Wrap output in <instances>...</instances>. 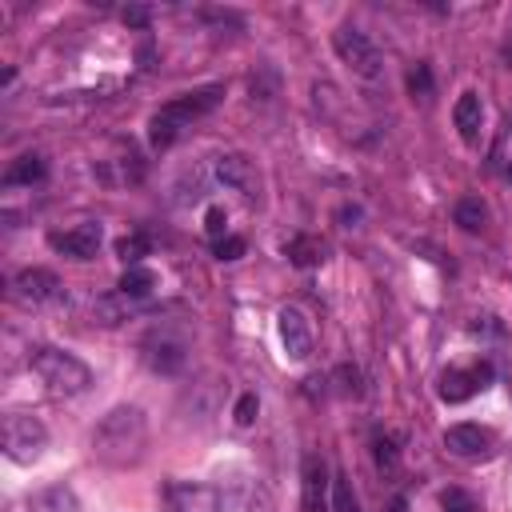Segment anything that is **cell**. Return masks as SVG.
<instances>
[{
	"instance_id": "603a6c76",
	"label": "cell",
	"mask_w": 512,
	"mask_h": 512,
	"mask_svg": "<svg viewBox=\"0 0 512 512\" xmlns=\"http://www.w3.org/2000/svg\"><path fill=\"white\" fill-rule=\"evenodd\" d=\"M488 168H512V124H504L500 128V136H496V144H492V152H488Z\"/></svg>"
},
{
	"instance_id": "8992f818",
	"label": "cell",
	"mask_w": 512,
	"mask_h": 512,
	"mask_svg": "<svg viewBox=\"0 0 512 512\" xmlns=\"http://www.w3.org/2000/svg\"><path fill=\"white\" fill-rule=\"evenodd\" d=\"M220 508L224 512H276V500L264 480L256 476H232L220 488Z\"/></svg>"
},
{
	"instance_id": "5b68a950",
	"label": "cell",
	"mask_w": 512,
	"mask_h": 512,
	"mask_svg": "<svg viewBox=\"0 0 512 512\" xmlns=\"http://www.w3.org/2000/svg\"><path fill=\"white\" fill-rule=\"evenodd\" d=\"M64 296V284L56 272L48 268H24L12 276V300L24 308H40V304H56Z\"/></svg>"
},
{
	"instance_id": "5bb4252c",
	"label": "cell",
	"mask_w": 512,
	"mask_h": 512,
	"mask_svg": "<svg viewBox=\"0 0 512 512\" xmlns=\"http://www.w3.org/2000/svg\"><path fill=\"white\" fill-rule=\"evenodd\" d=\"M100 236H104V228H100L96 220H84V224H76V228H68V232H52L48 244H52L56 252L72 256V260H92L96 248H100Z\"/></svg>"
},
{
	"instance_id": "ac0fdd59",
	"label": "cell",
	"mask_w": 512,
	"mask_h": 512,
	"mask_svg": "<svg viewBox=\"0 0 512 512\" xmlns=\"http://www.w3.org/2000/svg\"><path fill=\"white\" fill-rule=\"evenodd\" d=\"M44 172H48L44 156H36V152H24V156H16V160L8 164V172H4V184H8V188H20V184H36V180H44Z\"/></svg>"
},
{
	"instance_id": "30bf717a",
	"label": "cell",
	"mask_w": 512,
	"mask_h": 512,
	"mask_svg": "<svg viewBox=\"0 0 512 512\" xmlns=\"http://www.w3.org/2000/svg\"><path fill=\"white\" fill-rule=\"evenodd\" d=\"M212 172H216V180H220L224 188H232V192H240V196H256V192H260V172H256V164H252L248 156H240V152L216 156Z\"/></svg>"
},
{
	"instance_id": "7402d4cb",
	"label": "cell",
	"mask_w": 512,
	"mask_h": 512,
	"mask_svg": "<svg viewBox=\"0 0 512 512\" xmlns=\"http://www.w3.org/2000/svg\"><path fill=\"white\" fill-rule=\"evenodd\" d=\"M332 512H360L356 492H352V484H348V476H344V472H336V476H332Z\"/></svg>"
},
{
	"instance_id": "7c38bea8",
	"label": "cell",
	"mask_w": 512,
	"mask_h": 512,
	"mask_svg": "<svg viewBox=\"0 0 512 512\" xmlns=\"http://www.w3.org/2000/svg\"><path fill=\"white\" fill-rule=\"evenodd\" d=\"M444 448L460 460H488L492 456V432L480 424H452L444 432Z\"/></svg>"
},
{
	"instance_id": "1f68e13d",
	"label": "cell",
	"mask_w": 512,
	"mask_h": 512,
	"mask_svg": "<svg viewBox=\"0 0 512 512\" xmlns=\"http://www.w3.org/2000/svg\"><path fill=\"white\" fill-rule=\"evenodd\" d=\"M504 60H508V68H512V36H508V44H504Z\"/></svg>"
},
{
	"instance_id": "8fae6325",
	"label": "cell",
	"mask_w": 512,
	"mask_h": 512,
	"mask_svg": "<svg viewBox=\"0 0 512 512\" xmlns=\"http://www.w3.org/2000/svg\"><path fill=\"white\" fill-rule=\"evenodd\" d=\"M488 384H492V364L488 360L484 364H472V368H448L440 376V400L460 404V400H468L472 392H480Z\"/></svg>"
},
{
	"instance_id": "6da1fadb",
	"label": "cell",
	"mask_w": 512,
	"mask_h": 512,
	"mask_svg": "<svg viewBox=\"0 0 512 512\" xmlns=\"http://www.w3.org/2000/svg\"><path fill=\"white\" fill-rule=\"evenodd\" d=\"M148 440V420L136 404H116L92 432V452L104 460V464H128L140 456Z\"/></svg>"
},
{
	"instance_id": "4316f807",
	"label": "cell",
	"mask_w": 512,
	"mask_h": 512,
	"mask_svg": "<svg viewBox=\"0 0 512 512\" xmlns=\"http://www.w3.org/2000/svg\"><path fill=\"white\" fill-rule=\"evenodd\" d=\"M256 412H260V400H256V392H244V396L236 400V412H232V416H236V424H240V428H248V424L256 420Z\"/></svg>"
},
{
	"instance_id": "484cf974",
	"label": "cell",
	"mask_w": 512,
	"mask_h": 512,
	"mask_svg": "<svg viewBox=\"0 0 512 512\" xmlns=\"http://www.w3.org/2000/svg\"><path fill=\"white\" fill-rule=\"evenodd\" d=\"M212 252H216V260H240L244 256V236H220L212 244Z\"/></svg>"
},
{
	"instance_id": "f1b7e54d",
	"label": "cell",
	"mask_w": 512,
	"mask_h": 512,
	"mask_svg": "<svg viewBox=\"0 0 512 512\" xmlns=\"http://www.w3.org/2000/svg\"><path fill=\"white\" fill-rule=\"evenodd\" d=\"M376 464L380 468H396V448H392V440H384V436H376Z\"/></svg>"
},
{
	"instance_id": "52a82bcc",
	"label": "cell",
	"mask_w": 512,
	"mask_h": 512,
	"mask_svg": "<svg viewBox=\"0 0 512 512\" xmlns=\"http://www.w3.org/2000/svg\"><path fill=\"white\" fill-rule=\"evenodd\" d=\"M220 100H224V84H204V88H196V92H184V96L168 100L156 116H164L172 128H184L188 120H200L204 112H212Z\"/></svg>"
},
{
	"instance_id": "cb8c5ba5",
	"label": "cell",
	"mask_w": 512,
	"mask_h": 512,
	"mask_svg": "<svg viewBox=\"0 0 512 512\" xmlns=\"http://www.w3.org/2000/svg\"><path fill=\"white\" fill-rule=\"evenodd\" d=\"M408 92H412V100H432V68L424 60L408 72Z\"/></svg>"
},
{
	"instance_id": "44dd1931",
	"label": "cell",
	"mask_w": 512,
	"mask_h": 512,
	"mask_svg": "<svg viewBox=\"0 0 512 512\" xmlns=\"http://www.w3.org/2000/svg\"><path fill=\"white\" fill-rule=\"evenodd\" d=\"M116 256L132 268V264H140V256H148V236L144 232H132V236H120L116 240Z\"/></svg>"
},
{
	"instance_id": "d6986e66",
	"label": "cell",
	"mask_w": 512,
	"mask_h": 512,
	"mask_svg": "<svg viewBox=\"0 0 512 512\" xmlns=\"http://www.w3.org/2000/svg\"><path fill=\"white\" fill-rule=\"evenodd\" d=\"M152 288H156V272L152 268H144V264L124 268V276H120V296L124 300H144V296H152Z\"/></svg>"
},
{
	"instance_id": "9c48e42d",
	"label": "cell",
	"mask_w": 512,
	"mask_h": 512,
	"mask_svg": "<svg viewBox=\"0 0 512 512\" xmlns=\"http://www.w3.org/2000/svg\"><path fill=\"white\" fill-rule=\"evenodd\" d=\"M276 328H280V344H284V352L292 356V360H308L312 356V348H316V336H312V324H308V316L300 312V308H280L276 312Z\"/></svg>"
},
{
	"instance_id": "277c9868",
	"label": "cell",
	"mask_w": 512,
	"mask_h": 512,
	"mask_svg": "<svg viewBox=\"0 0 512 512\" xmlns=\"http://www.w3.org/2000/svg\"><path fill=\"white\" fill-rule=\"evenodd\" d=\"M332 48H336V56L356 72V76H364V80H380L384 76V56H380V48L368 40V32H360L356 24H340L336 32H332Z\"/></svg>"
},
{
	"instance_id": "ba28073f",
	"label": "cell",
	"mask_w": 512,
	"mask_h": 512,
	"mask_svg": "<svg viewBox=\"0 0 512 512\" xmlns=\"http://www.w3.org/2000/svg\"><path fill=\"white\" fill-rule=\"evenodd\" d=\"M164 512H220V488L196 480L164 484Z\"/></svg>"
},
{
	"instance_id": "f546056e",
	"label": "cell",
	"mask_w": 512,
	"mask_h": 512,
	"mask_svg": "<svg viewBox=\"0 0 512 512\" xmlns=\"http://www.w3.org/2000/svg\"><path fill=\"white\" fill-rule=\"evenodd\" d=\"M152 20V12L148 8H124V24H136V28H144Z\"/></svg>"
},
{
	"instance_id": "9a60e30c",
	"label": "cell",
	"mask_w": 512,
	"mask_h": 512,
	"mask_svg": "<svg viewBox=\"0 0 512 512\" xmlns=\"http://www.w3.org/2000/svg\"><path fill=\"white\" fill-rule=\"evenodd\" d=\"M144 360H148L152 372L172 376V372L184 368V344L172 340V336H152V340H144Z\"/></svg>"
},
{
	"instance_id": "4fadbf2b",
	"label": "cell",
	"mask_w": 512,
	"mask_h": 512,
	"mask_svg": "<svg viewBox=\"0 0 512 512\" xmlns=\"http://www.w3.org/2000/svg\"><path fill=\"white\" fill-rule=\"evenodd\" d=\"M300 476H304V512H332V496H328L332 492V480H328L324 456L308 452Z\"/></svg>"
},
{
	"instance_id": "2e32d148",
	"label": "cell",
	"mask_w": 512,
	"mask_h": 512,
	"mask_svg": "<svg viewBox=\"0 0 512 512\" xmlns=\"http://www.w3.org/2000/svg\"><path fill=\"white\" fill-rule=\"evenodd\" d=\"M452 120L460 128V140L476 144L480 140V124H484V100H480V92H464L456 100V108H452Z\"/></svg>"
},
{
	"instance_id": "d4e9b609",
	"label": "cell",
	"mask_w": 512,
	"mask_h": 512,
	"mask_svg": "<svg viewBox=\"0 0 512 512\" xmlns=\"http://www.w3.org/2000/svg\"><path fill=\"white\" fill-rule=\"evenodd\" d=\"M440 508H444V512H476V500H472L464 488H448V492L440 496Z\"/></svg>"
},
{
	"instance_id": "e0dca14e",
	"label": "cell",
	"mask_w": 512,
	"mask_h": 512,
	"mask_svg": "<svg viewBox=\"0 0 512 512\" xmlns=\"http://www.w3.org/2000/svg\"><path fill=\"white\" fill-rule=\"evenodd\" d=\"M288 260L296 264V268H316V264H324L328 260V244L320 240V236H292L288 240Z\"/></svg>"
},
{
	"instance_id": "7a4b0ae2",
	"label": "cell",
	"mask_w": 512,
	"mask_h": 512,
	"mask_svg": "<svg viewBox=\"0 0 512 512\" xmlns=\"http://www.w3.org/2000/svg\"><path fill=\"white\" fill-rule=\"evenodd\" d=\"M28 364H32V372H36L52 392H64V396H80V392H88V384H92V368H88L80 356H72V352H64V348H52V344L32 348Z\"/></svg>"
},
{
	"instance_id": "3957f363",
	"label": "cell",
	"mask_w": 512,
	"mask_h": 512,
	"mask_svg": "<svg viewBox=\"0 0 512 512\" xmlns=\"http://www.w3.org/2000/svg\"><path fill=\"white\" fill-rule=\"evenodd\" d=\"M0 440H4V456L8 460L32 464L48 448V428L28 412H8L4 424H0Z\"/></svg>"
},
{
	"instance_id": "4dcf8cb0",
	"label": "cell",
	"mask_w": 512,
	"mask_h": 512,
	"mask_svg": "<svg viewBox=\"0 0 512 512\" xmlns=\"http://www.w3.org/2000/svg\"><path fill=\"white\" fill-rule=\"evenodd\" d=\"M392 512H408V504H404V500L396 496V500H392Z\"/></svg>"
},
{
	"instance_id": "ffe728a7",
	"label": "cell",
	"mask_w": 512,
	"mask_h": 512,
	"mask_svg": "<svg viewBox=\"0 0 512 512\" xmlns=\"http://www.w3.org/2000/svg\"><path fill=\"white\" fill-rule=\"evenodd\" d=\"M452 220H456L464 232H480V228L488 224V208H484V200H480V196H464V200H456Z\"/></svg>"
},
{
	"instance_id": "83f0119b",
	"label": "cell",
	"mask_w": 512,
	"mask_h": 512,
	"mask_svg": "<svg viewBox=\"0 0 512 512\" xmlns=\"http://www.w3.org/2000/svg\"><path fill=\"white\" fill-rule=\"evenodd\" d=\"M224 224H228L224 208H216V204H212V208H208V216H204V228H208V236H216V240H220V236H228V232H224Z\"/></svg>"
}]
</instances>
